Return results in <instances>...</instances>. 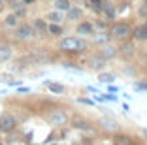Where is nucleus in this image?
Returning a JSON list of instances; mask_svg holds the SVG:
<instances>
[{
  "label": "nucleus",
  "mask_w": 147,
  "mask_h": 145,
  "mask_svg": "<svg viewBox=\"0 0 147 145\" xmlns=\"http://www.w3.org/2000/svg\"><path fill=\"white\" fill-rule=\"evenodd\" d=\"M89 2L92 4V9H94V11H100V9H102V0H89Z\"/></svg>",
  "instance_id": "nucleus-23"
},
{
  "label": "nucleus",
  "mask_w": 147,
  "mask_h": 145,
  "mask_svg": "<svg viewBox=\"0 0 147 145\" xmlns=\"http://www.w3.org/2000/svg\"><path fill=\"white\" fill-rule=\"evenodd\" d=\"M143 136H145V138H147V128H145V130H143Z\"/></svg>",
  "instance_id": "nucleus-27"
},
{
  "label": "nucleus",
  "mask_w": 147,
  "mask_h": 145,
  "mask_svg": "<svg viewBox=\"0 0 147 145\" xmlns=\"http://www.w3.org/2000/svg\"><path fill=\"white\" fill-rule=\"evenodd\" d=\"M134 36L138 40H147V25H142L134 30Z\"/></svg>",
  "instance_id": "nucleus-9"
},
{
  "label": "nucleus",
  "mask_w": 147,
  "mask_h": 145,
  "mask_svg": "<svg viewBox=\"0 0 147 145\" xmlns=\"http://www.w3.org/2000/svg\"><path fill=\"white\" fill-rule=\"evenodd\" d=\"M130 26L126 25V23H115V25L111 26V36L113 38H119V40H123V38H126V36H130Z\"/></svg>",
  "instance_id": "nucleus-2"
},
{
  "label": "nucleus",
  "mask_w": 147,
  "mask_h": 145,
  "mask_svg": "<svg viewBox=\"0 0 147 145\" xmlns=\"http://www.w3.org/2000/svg\"><path fill=\"white\" fill-rule=\"evenodd\" d=\"M0 6H2V0H0Z\"/></svg>",
  "instance_id": "nucleus-28"
},
{
  "label": "nucleus",
  "mask_w": 147,
  "mask_h": 145,
  "mask_svg": "<svg viewBox=\"0 0 147 145\" xmlns=\"http://www.w3.org/2000/svg\"><path fill=\"white\" fill-rule=\"evenodd\" d=\"M78 32L79 34H92V25L91 23H81L78 26Z\"/></svg>",
  "instance_id": "nucleus-10"
},
{
  "label": "nucleus",
  "mask_w": 147,
  "mask_h": 145,
  "mask_svg": "<svg viewBox=\"0 0 147 145\" xmlns=\"http://www.w3.org/2000/svg\"><path fill=\"white\" fill-rule=\"evenodd\" d=\"M91 66L92 68H102V66H104V59H102V57H92L91 59Z\"/></svg>",
  "instance_id": "nucleus-17"
},
{
  "label": "nucleus",
  "mask_w": 147,
  "mask_h": 145,
  "mask_svg": "<svg viewBox=\"0 0 147 145\" xmlns=\"http://www.w3.org/2000/svg\"><path fill=\"white\" fill-rule=\"evenodd\" d=\"M117 55V49L115 47H111V45H104L102 47V49H100V57H102V59H113V57Z\"/></svg>",
  "instance_id": "nucleus-7"
},
{
  "label": "nucleus",
  "mask_w": 147,
  "mask_h": 145,
  "mask_svg": "<svg viewBox=\"0 0 147 145\" xmlns=\"http://www.w3.org/2000/svg\"><path fill=\"white\" fill-rule=\"evenodd\" d=\"M132 49H134V47L128 43V45H123L121 47V53H123V55H132Z\"/></svg>",
  "instance_id": "nucleus-24"
},
{
  "label": "nucleus",
  "mask_w": 147,
  "mask_h": 145,
  "mask_svg": "<svg viewBox=\"0 0 147 145\" xmlns=\"http://www.w3.org/2000/svg\"><path fill=\"white\" fill-rule=\"evenodd\" d=\"M140 15H143V17H147V4L143 6V8H140Z\"/></svg>",
  "instance_id": "nucleus-25"
},
{
  "label": "nucleus",
  "mask_w": 147,
  "mask_h": 145,
  "mask_svg": "<svg viewBox=\"0 0 147 145\" xmlns=\"http://www.w3.org/2000/svg\"><path fill=\"white\" fill-rule=\"evenodd\" d=\"M49 90L55 94H62L64 92V85H61V83H49Z\"/></svg>",
  "instance_id": "nucleus-15"
},
{
  "label": "nucleus",
  "mask_w": 147,
  "mask_h": 145,
  "mask_svg": "<svg viewBox=\"0 0 147 145\" xmlns=\"http://www.w3.org/2000/svg\"><path fill=\"white\" fill-rule=\"evenodd\" d=\"M47 30H49V32H51L53 36H59V34H61V26L57 25V23H51V25L47 26Z\"/></svg>",
  "instance_id": "nucleus-20"
},
{
  "label": "nucleus",
  "mask_w": 147,
  "mask_h": 145,
  "mask_svg": "<svg viewBox=\"0 0 147 145\" xmlns=\"http://www.w3.org/2000/svg\"><path fill=\"white\" fill-rule=\"evenodd\" d=\"M47 19L51 23H57V25H59V23L62 21V13L61 11H51V13H47Z\"/></svg>",
  "instance_id": "nucleus-13"
},
{
  "label": "nucleus",
  "mask_w": 147,
  "mask_h": 145,
  "mask_svg": "<svg viewBox=\"0 0 147 145\" xmlns=\"http://www.w3.org/2000/svg\"><path fill=\"white\" fill-rule=\"evenodd\" d=\"M53 145H57V143H53Z\"/></svg>",
  "instance_id": "nucleus-29"
},
{
  "label": "nucleus",
  "mask_w": 147,
  "mask_h": 145,
  "mask_svg": "<svg viewBox=\"0 0 147 145\" xmlns=\"http://www.w3.org/2000/svg\"><path fill=\"white\" fill-rule=\"evenodd\" d=\"M11 59V49L9 47H0V62Z\"/></svg>",
  "instance_id": "nucleus-12"
},
{
  "label": "nucleus",
  "mask_w": 147,
  "mask_h": 145,
  "mask_svg": "<svg viewBox=\"0 0 147 145\" xmlns=\"http://www.w3.org/2000/svg\"><path fill=\"white\" fill-rule=\"evenodd\" d=\"M102 9H104V13H106V17H108V19L115 17V8H113L111 4H102Z\"/></svg>",
  "instance_id": "nucleus-11"
},
{
  "label": "nucleus",
  "mask_w": 147,
  "mask_h": 145,
  "mask_svg": "<svg viewBox=\"0 0 147 145\" xmlns=\"http://www.w3.org/2000/svg\"><path fill=\"white\" fill-rule=\"evenodd\" d=\"M117 145H132V141H130V138H126V136H119L117 138Z\"/></svg>",
  "instance_id": "nucleus-22"
},
{
  "label": "nucleus",
  "mask_w": 147,
  "mask_h": 145,
  "mask_svg": "<svg viewBox=\"0 0 147 145\" xmlns=\"http://www.w3.org/2000/svg\"><path fill=\"white\" fill-rule=\"evenodd\" d=\"M34 30L38 32V34H43V32L47 30V26H45V23H43L42 19H36L34 21Z\"/></svg>",
  "instance_id": "nucleus-14"
},
{
  "label": "nucleus",
  "mask_w": 147,
  "mask_h": 145,
  "mask_svg": "<svg viewBox=\"0 0 147 145\" xmlns=\"http://www.w3.org/2000/svg\"><path fill=\"white\" fill-rule=\"evenodd\" d=\"M47 121H49L51 124H55V126H62V124H66L68 117H66V113H62V111L55 109V111H51V113L47 115Z\"/></svg>",
  "instance_id": "nucleus-3"
},
{
  "label": "nucleus",
  "mask_w": 147,
  "mask_h": 145,
  "mask_svg": "<svg viewBox=\"0 0 147 145\" xmlns=\"http://www.w3.org/2000/svg\"><path fill=\"white\" fill-rule=\"evenodd\" d=\"M59 47H61L62 51H70V53H76V51H81L85 49L87 43L79 38H62L59 42Z\"/></svg>",
  "instance_id": "nucleus-1"
},
{
  "label": "nucleus",
  "mask_w": 147,
  "mask_h": 145,
  "mask_svg": "<svg viewBox=\"0 0 147 145\" xmlns=\"http://www.w3.org/2000/svg\"><path fill=\"white\" fill-rule=\"evenodd\" d=\"M108 36H94V42H106Z\"/></svg>",
  "instance_id": "nucleus-26"
},
{
  "label": "nucleus",
  "mask_w": 147,
  "mask_h": 145,
  "mask_svg": "<svg viewBox=\"0 0 147 145\" xmlns=\"http://www.w3.org/2000/svg\"><path fill=\"white\" fill-rule=\"evenodd\" d=\"M98 123L102 124L106 130H109V132H119V123H117L115 119H111V117H102Z\"/></svg>",
  "instance_id": "nucleus-5"
},
{
  "label": "nucleus",
  "mask_w": 147,
  "mask_h": 145,
  "mask_svg": "<svg viewBox=\"0 0 147 145\" xmlns=\"http://www.w3.org/2000/svg\"><path fill=\"white\" fill-rule=\"evenodd\" d=\"M55 6H57V9H59V11H66V9L70 8V2H68V0H57Z\"/></svg>",
  "instance_id": "nucleus-16"
},
{
  "label": "nucleus",
  "mask_w": 147,
  "mask_h": 145,
  "mask_svg": "<svg viewBox=\"0 0 147 145\" xmlns=\"http://www.w3.org/2000/svg\"><path fill=\"white\" fill-rule=\"evenodd\" d=\"M66 11H68V19L70 21H78V19L83 17V9L81 8H72V6H70Z\"/></svg>",
  "instance_id": "nucleus-8"
},
{
  "label": "nucleus",
  "mask_w": 147,
  "mask_h": 145,
  "mask_svg": "<svg viewBox=\"0 0 147 145\" xmlns=\"http://www.w3.org/2000/svg\"><path fill=\"white\" fill-rule=\"evenodd\" d=\"M98 79H100L102 83H111L113 79H115V77H113V74H100Z\"/></svg>",
  "instance_id": "nucleus-19"
},
{
  "label": "nucleus",
  "mask_w": 147,
  "mask_h": 145,
  "mask_svg": "<svg viewBox=\"0 0 147 145\" xmlns=\"http://www.w3.org/2000/svg\"><path fill=\"white\" fill-rule=\"evenodd\" d=\"M74 126L79 128V130H91V126H89L85 121H81V119H76V121H74Z\"/></svg>",
  "instance_id": "nucleus-18"
},
{
  "label": "nucleus",
  "mask_w": 147,
  "mask_h": 145,
  "mask_svg": "<svg viewBox=\"0 0 147 145\" xmlns=\"http://www.w3.org/2000/svg\"><path fill=\"white\" fill-rule=\"evenodd\" d=\"M15 128V117L13 115H2L0 117V130L2 132H9V130H13Z\"/></svg>",
  "instance_id": "nucleus-4"
},
{
  "label": "nucleus",
  "mask_w": 147,
  "mask_h": 145,
  "mask_svg": "<svg viewBox=\"0 0 147 145\" xmlns=\"http://www.w3.org/2000/svg\"><path fill=\"white\" fill-rule=\"evenodd\" d=\"M6 25H8V26H15V25H17V15H15V13L8 15V17H6Z\"/></svg>",
  "instance_id": "nucleus-21"
},
{
  "label": "nucleus",
  "mask_w": 147,
  "mask_h": 145,
  "mask_svg": "<svg viewBox=\"0 0 147 145\" xmlns=\"http://www.w3.org/2000/svg\"><path fill=\"white\" fill-rule=\"evenodd\" d=\"M32 34H34V30H32V26H28V25L17 26V30H15V36H17L19 40H28Z\"/></svg>",
  "instance_id": "nucleus-6"
}]
</instances>
